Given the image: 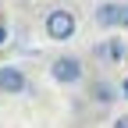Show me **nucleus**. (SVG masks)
<instances>
[{
    "mask_svg": "<svg viewBox=\"0 0 128 128\" xmlns=\"http://www.w3.org/2000/svg\"><path fill=\"white\" fill-rule=\"evenodd\" d=\"M43 28H46V39L68 43V39H75V32H78V18H75L71 7H54L50 14H46Z\"/></svg>",
    "mask_w": 128,
    "mask_h": 128,
    "instance_id": "obj_1",
    "label": "nucleus"
},
{
    "mask_svg": "<svg viewBox=\"0 0 128 128\" xmlns=\"http://www.w3.org/2000/svg\"><path fill=\"white\" fill-rule=\"evenodd\" d=\"M110 128H128V114H121V118H118L114 124H110Z\"/></svg>",
    "mask_w": 128,
    "mask_h": 128,
    "instance_id": "obj_7",
    "label": "nucleus"
},
{
    "mask_svg": "<svg viewBox=\"0 0 128 128\" xmlns=\"http://www.w3.org/2000/svg\"><path fill=\"white\" fill-rule=\"evenodd\" d=\"M121 57H124V46L118 39H110V60H121Z\"/></svg>",
    "mask_w": 128,
    "mask_h": 128,
    "instance_id": "obj_6",
    "label": "nucleus"
},
{
    "mask_svg": "<svg viewBox=\"0 0 128 128\" xmlns=\"http://www.w3.org/2000/svg\"><path fill=\"white\" fill-rule=\"evenodd\" d=\"M118 96H121V86L107 82V78H96V82L89 86V100H92L96 107H110V103H118Z\"/></svg>",
    "mask_w": 128,
    "mask_h": 128,
    "instance_id": "obj_5",
    "label": "nucleus"
},
{
    "mask_svg": "<svg viewBox=\"0 0 128 128\" xmlns=\"http://www.w3.org/2000/svg\"><path fill=\"white\" fill-rule=\"evenodd\" d=\"M82 75H86V64H82L78 54H57L50 60V78L57 86H78Z\"/></svg>",
    "mask_w": 128,
    "mask_h": 128,
    "instance_id": "obj_2",
    "label": "nucleus"
},
{
    "mask_svg": "<svg viewBox=\"0 0 128 128\" xmlns=\"http://www.w3.org/2000/svg\"><path fill=\"white\" fill-rule=\"evenodd\" d=\"M121 96H124V100H128V78H124V82H121Z\"/></svg>",
    "mask_w": 128,
    "mask_h": 128,
    "instance_id": "obj_8",
    "label": "nucleus"
},
{
    "mask_svg": "<svg viewBox=\"0 0 128 128\" xmlns=\"http://www.w3.org/2000/svg\"><path fill=\"white\" fill-rule=\"evenodd\" d=\"M92 22L100 25V28H121V25H124V4H118V0H103V4H96Z\"/></svg>",
    "mask_w": 128,
    "mask_h": 128,
    "instance_id": "obj_4",
    "label": "nucleus"
},
{
    "mask_svg": "<svg viewBox=\"0 0 128 128\" xmlns=\"http://www.w3.org/2000/svg\"><path fill=\"white\" fill-rule=\"evenodd\" d=\"M4 39H7V28H4V25H0V43H4Z\"/></svg>",
    "mask_w": 128,
    "mask_h": 128,
    "instance_id": "obj_9",
    "label": "nucleus"
},
{
    "mask_svg": "<svg viewBox=\"0 0 128 128\" xmlns=\"http://www.w3.org/2000/svg\"><path fill=\"white\" fill-rule=\"evenodd\" d=\"M121 28H128V4H124V25H121Z\"/></svg>",
    "mask_w": 128,
    "mask_h": 128,
    "instance_id": "obj_10",
    "label": "nucleus"
},
{
    "mask_svg": "<svg viewBox=\"0 0 128 128\" xmlns=\"http://www.w3.org/2000/svg\"><path fill=\"white\" fill-rule=\"evenodd\" d=\"M28 75L18 68V64H4L0 68V92H7V96H18V92H28Z\"/></svg>",
    "mask_w": 128,
    "mask_h": 128,
    "instance_id": "obj_3",
    "label": "nucleus"
}]
</instances>
